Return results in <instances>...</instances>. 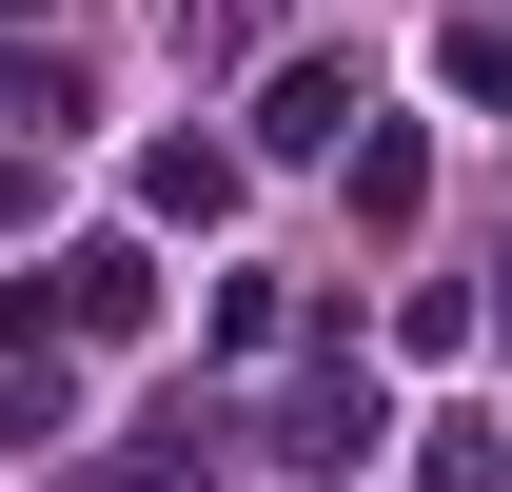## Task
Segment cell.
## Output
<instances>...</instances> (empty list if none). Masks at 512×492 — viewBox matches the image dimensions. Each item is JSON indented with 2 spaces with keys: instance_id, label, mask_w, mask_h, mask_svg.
Segmentation results:
<instances>
[{
  "instance_id": "cell-1",
  "label": "cell",
  "mask_w": 512,
  "mask_h": 492,
  "mask_svg": "<svg viewBox=\"0 0 512 492\" xmlns=\"http://www.w3.org/2000/svg\"><path fill=\"white\" fill-rule=\"evenodd\" d=\"M40 315L119 355V335H158V256H138V237H79V256H60V296H40Z\"/></svg>"
},
{
  "instance_id": "cell-2",
  "label": "cell",
  "mask_w": 512,
  "mask_h": 492,
  "mask_svg": "<svg viewBox=\"0 0 512 492\" xmlns=\"http://www.w3.org/2000/svg\"><path fill=\"white\" fill-rule=\"evenodd\" d=\"M375 433H394V394H375V374H316V394L276 414V453H296V473H375Z\"/></svg>"
},
{
  "instance_id": "cell-3",
  "label": "cell",
  "mask_w": 512,
  "mask_h": 492,
  "mask_svg": "<svg viewBox=\"0 0 512 492\" xmlns=\"http://www.w3.org/2000/svg\"><path fill=\"white\" fill-rule=\"evenodd\" d=\"M335 138H355V79H335V60L256 79V158H335Z\"/></svg>"
},
{
  "instance_id": "cell-4",
  "label": "cell",
  "mask_w": 512,
  "mask_h": 492,
  "mask_svg": "<svg viewBox=\"0 0 512 492\" xmlns=\"http://www.w3.org/2000/svg\"><path fill=\"white\" fill-rule=\"evenodd\" d=\"M237 178H256L237 138H158V158H138V197H158V217H237Z\"/></svg>"
},
{
  "instance_id": "cell-5",
  "label": "cell",
  "mask_w": 512,
  "mask_h": 492,
  "mask_svg": "<svg viewBox=\"0 0 512 492\" xmlns=\"http://www.w3.org/2000/svg\"><path fill=\"white\" fill-rule=\"evenodd\" d=\"M414 492H512V453H493L473 414H434V453H414Z\"/></svg>"
},
{
  "instance_id": "cell-6",
  "label": "cell",
  "mask_w": 512,
  "mask_h": 492,
  "mask_svg": "<svg viewBox=\"0 0 512 492\" xmlns=\"http://www.w3.org/2000/svg\"><path fill=\"white\" fill-rule=\"evenodd\" d=\"M0 217H40V178H20V158H0Z\"/></svg>"
},
{
  "instance_id": "cell-7",
  "label": "cell",
  "mask_w": 512,
  "mask_h": 492,
  "mask_svg": "<svg viewBox=\"0 0 512 492\" xmlns=\"http://www.w3.org/2000/svg\"><path fill=\"white\" fill-rule=\"evenodd\" d=\"M0 453H20V394H0Z\"/></svg>"
}]
</instances>
